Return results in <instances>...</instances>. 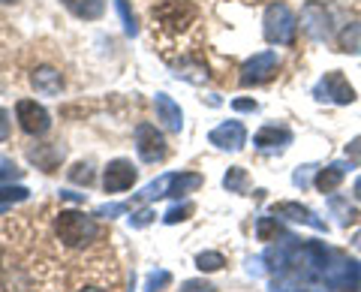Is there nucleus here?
<instances>
[{
	"mask_svg": "<svg viewBox=\"0 0 361 292\" xmlns=\"http://www.w3.org/2000/svg\"><path fill=\"white\" fill-rule=\"evenodd\" d=\"M54 232L66 247H87L90 241L99 238L97 220L87 217L85 211H61L54 220Z\"/></svg>",
	"mask_w": 361,
	"mask_h": 292,
	"instance_id": "obj_1",
	"label": "nucleus"
},
{
	"mask_svg": "<svg viewBox=\"0 0 361 292\" xmlns=\"http://www.w3.org/2000/svg\"><path fill=\"white\" fill-rule=\"evenodd\" d=\"M295 28H298V18L292 16V9L286 4H271L265 9L262 33H265V39L271 42V46H292Z\"/></svg>",
	"mask_w": 361,
	"mask_h": 292,
	"instance_id": "obj_2",
	"label": "nucleus"
},
{
	"mask_svg": "<svg viewBox=\"0 0 361 292\" xmlns=\"http://www.w3.org/2000/svg\"><path fill=\"white\" fill-rule=\"evenodd\" d=\"M313 97L319 99V103H337V106H349L355 103V91L353 85L346 82V75L341 70H331L319 78V85L313 87Z\"/></svg>",
	"mask_w": 361,
	"mask_h": 292,
	"instance_id": "obj_3",
	"label": "nucleus"
},
{
	"mask_svg": "<svg viewBox=\"0 0 361 292\" xmlns=\"http://www.w3.org/2000/svg\"><path fill=\"white\" fill-rule=\"evenodd\" d=\"M154 18L169 30H184L196 21V6L190 0H160L154 6Z\"/></svg>",
	"mask_w": 361,
	"mask_h": 292,
	"instance_id": "obj_4",
	"label": "nucleus"
},
{
	"mask_svg": "<svg viewBox=\"0 0 361 292\" xmlns=\"http://www.w3.org/2000/svg\"><path fill=\"white\" fill-rule=\"evenodd\" d=\"M358 277H361V265L355 260H346L343 253H331V260L322 272V280L331 289H353L358 284Z\"/></svg>",
	"mask_w": 361,
	"mask_h": 292,
	"instance_id": "obj_5",
	"label": "nucleus"
},
{
	"mask_svg": "<svg viewBox=\"0 0 361 292\" xmlns=\"http://www.w3.org/2000/svg\"><path fill=\"white\" fill-rule=\"evenodd\" d=\"M301 30L316 42H325L331 37V16L319 0H307L301 6Z\"/></svg>",
	"mask_w": 361,
	"mask_h": 292,
	"instance_id": "obj_6",
	"label": "nucleus"
},
{
	"mask_svg": "<svg viewBox=\"0 0 361 292\" xmlns=\"http://www.w3.org/2000/svg\"><path fill=\"white\" fill-rule=\"evenodd\" d=\"M277 66H280L277 51H259V54H253L250 61H244L238 82H241L244 87H250V85H262V82H268V78L277 73Z\"/></svg>",
	"mask_w": 361,
	"mask_h": 292,
	"instance_id": "obj_7",
	"label": "nucleus"
},
{
	"mask_svg": "<svg viewBox=\"0 0 361 292\" xmlns=\"http://www.w3.org/2000/svg\"><path fill=\"white\" fill-rule=\"evenodd\" d=\"M16 115H18V127L25 130L27 136H45L51 127V115L37 103V99H18Z\"/></svg>",
	"mask_w": 361,
	"mask_h": 292,
	"instance_id": "obj_8",
	"label": "nucleus"
},
{
	"mask_svg": "<svg viewBox=\"0 0 361 292\" xmlns=\"http://www.w3.org/2000/svg\"><path fill=\"white\" fill-rule=\"evenodd\" d=\"M135 151L145 163H160L166 160V139L154 123H139L135 127Z\"/></svg>",
	"mask_w": 361,
	"mask_h": 292,
	"instance_id": "obj_9",
	"label": "nucleus"
},
{
	"mask_svg": "<svg viewBox=\"0 0 361 292\" xmlns=\"http://www.w3.org/2000/svg\"><path fill=\"white\" fill-rule=\"evenodd\" d=\"M271 214L283 217V220H292V223H301V226H310L316 232H329L325 220H319L307 205H301V202H277V205L271 208Z\"/></svg>",
	"mask_w": 361,
	"mask_h": 292,
	"instance_id": "obj_10",
	"label": "nucleus"
},
{
	"mask_svg": "<svg viewBox=\"0 0 361 292\" xmlns=\"http://www.w3.org/2000/svg\"><path fill=\"white\" fill-rule=\"evenodd\" d=\"M208 142L217 145L223 151H241L244 142H247V130L241 121H223L220 127H214L208 133Z\"/></svg>",
	"mask_w": 361,
	"mask_h": 292,
	"instance_id": "obj_11",
	"label": "nucleus"
},
{
	"mask_svg": "<svg viewBox=\"0 0 361 292\" xmlns=\"http://www.w3.org/2000/svg\"><path fill=\"white\" fill-rule=\"evenodd\" d=\"M133 184H135V166L130 160H111L106 166V175H103L106 193H123Z\"/></svg>",
	"mask_w": 361,
	"mask_h": 292,
	"instance_id": "obj_12",
	"label": "nucleus"
},
{
	"mask_svg": "<svg viewBox=\"0 0 361 292\" xmlns=\"http://www.w3.org/2000/svg\"><path fill=\"white\" fill-rule=\"evenodd\" d=\"M154 109H157V121H163L172 133H180V127H184V111H180V106L175 103L169 94H157L154 97Z\"/></svg>",
	"mask_w": 361,
	"mask_h": 292,
	"instance_id": "obj_13",
	"label": "nucleus"
},
{
	"mask_svg": "<svg viewBox=\"0 0 361 292\" xmlns=\"http://www.w3.org/2000/svg\"><path fill=\"white\" fill-rule=\"evenodd\" d=\"M292 142V133L289 127H277V123H268V127H262L253 136V145L259 151H268V148H286V145Z\"/></svg>",
	"mask_w": 361,
	"mask_h": 292,
	"instance_id": "obj_14",
	"label": "nucleus"
},
{
	"mask_svg": "<svg viewBox=\"0 0 361 292\" xmlns=\"http://www.w3.org/2000/svg\"><path fill=\"white\" fill-rule=\"evenodd\" d=\"M30 85L37 87V94H42V97H54V94H61V87H63V75L54 70V66H39V70L30 75Z\"/></svg>",
	"mask_w": 361,
	"mask_h": 292,
	"instance_id": "obj_15",
	"label": "nucleus"
},
{
	"mask_svg": "<svg viewBox=\"0 0 361 292\" xmlns=\"http://www.w3.org/2000/svg\"><path fill=\"white\" fill-rule=\"evenodd\" d=\"M346 169H353V163H331L329 169H319L316 172V190H319V193H334V190L341 187Z\"/></svg>",
	"mask_w": 361,
	"mask_h": 292,
	"instance_id": "obj_16",
	"label": "nucleus"
},
{
	"mask_svg": "<svg viewBox=\"0 0 361 292\" xmlns=\"http://www.w3.org/2000/svg\"><path fill=\"white\" fill-rule=\"evenodd\" d=\"M63 6L75 18H85V21H94L106 13V0H63Z\"/></svg>",
	"mask_w": 361,
	"mask_h": 292,
	"instance_id": "obj_17",
	"label": "nucleus"
},
{
	"mask_svg": "<svg viewBox=\"0 0 361 292\" xmlns=\"http://www.w3.org/2000/svg\"><path fill=\"white\" fill-rule=\"evenodd\" d=\"M30 160L37 166H42L45 172H51L54 166L63 160V148H61V145H39V148L30 151Z\"/></svg>",
	"mask_w": 361,
	"mask_h": 292,
	"instance_id": "obj_18",
	"label": "nucleus"
},
{
	"mask_svg": "<svg viewBox=\"0 0 361 292\" xmlns=\"http://www.w3.org/2000/svg\"><path fill=\"white\" fill-rule=\"evenodd\" d=\"M202 187V175L196 172H172V181H169V196H184L193 193Z\"/></svg>",
	"mask_w": 361,
	"mask_h": 292,
	"instance_id": "obj_19",
	"label": "nucleus"
},
{
	"mask_svg": "<svg viewBox=\"0 0 361 292\" xmlns=\"http://www.w3.org/2000/svg\"><path fill=\"white\" fill-rule=\"evenodd\" d=\"M256 238L259 241H277V238L295 241V238H289V235L283 232V226L277 223V217H259V223H256Z\"/></svg>",
	"mask_w": 361,
	"mask_h": 292,
	"instance_id": "obj_20",
	"label": "nucleus"
},
{
	"mask_svg": "<svg viewBox=\"0 0 361 292\" xmlns=\"http://www.w3.org/2000/svg\"><path fill=\"white\" fill-rule=\"evenodd\" d=\"M337 49L346 51V54H361V21L355 25H346L337 37Z\"/></svg>",
	"mask_w": 361,
	"mask_h": 292,
	"instance_id": "obj_21",
	"label": "nucleus"
},
{
	"mask_svg": "<svg viewBox=\"0 0 361 292\" xmlns=\"http://www.w3.org/2000/svg\"><path fill=\"white\" fill-rule=\"evenodd\" d=\"M223 187L229 190V193H247V190H250L247 169H241V166H232V169L226 172V178H223Z\"/></svg>",
	"mask_w": 361,
	"mask_h": 292,
	"instance_id": "obj_22",
	"label": "nucleus"
},
{
	"mask_svg": "<svg viewBox=\"0 0 361 292\" xmlns=\"http://www.w3.org/2000/svg\"><path fill=\"white\" fill-rule=\"evenodd\" d=\"M329 208L334 211L337 220H341L343 226H346V223H353V220L358 217V214H355V208L349 205V199H343V196H331V199H329Z\"/></svg>",
	"mask_w": 361,
	"mask_h": 292,
	"instance_id": "obj_23",
	"label": "nucleus"
},
{
	"mask_svg": "<svg viewBox=\"0 0 361 292\" xmlns=\"http://www.w3.org/2000/svg\"><path fill=\"white\" fill-rule=\"evenodd\" d=\"M196 265L202 268V272H220V268L226 265V260H223V253H217V250H202L196 256Z\"/></svg>",
	"mask_w": 361,
	"mask_h": 292,
	"instance_id": "obj_24",
	"label": "nucleus"
},
{
	"mask_svg": "<svg viewBox=\"0 0 361 292\" xmlns=\"http://www.w3.org/2000/svg\"><path fill=\"white\" fill-rule=\"evenodd\" d=\"M178 78H187V82H208V70L202 63H180L178 66V73H175Z\"/></svg>",
	"mask_w": 361,
	"mask_h": 292,
	"instance_id": "obj_25",
	"label": "nucleus"
},
{
	"mask_svg": "<svg viewBox=\"0 0 361 292\" xmlns=\"http://www.w3.org/2000/svg\"><path fill=\"white\" fill-rule=\"evenodd\" d=\"M115 6H118V13L123 18V30H127V37H135V33H139V25H135V16L130 13V4L127 0H115Z\"/></svg>",
	"mask_w": 361,
	"mask_h": 292,
	"instance_id": "obj_26",
	"label": "nucleus"
},
{
	"mask_svg": "<svg viewBox=\"0 0 361 292\" xmlns=\"http://www.w3.org/2000/svg\"><path fill=\"white\" fill-rule=\"evenodd\" d=\"M30 196L27 187H0V205H13V202H25Z\"/></svg>",
	"mask_w": 361,
	"mask_h": 292,
	"instance_id": "obj_27",
	"label": "nucleus"
},
{
	"mask_svg": "<svg viewBox=\"0 0 361 292\" xmlns=\"http://www.w3.org/2000/svg\"><path fill=\"white\" fill-rule=\"evenodd\" d=\"M70 181L85 184V187L94 184V169H90V163H78V166H73V169H70Z\"/></svg>",
	"mask_w": 361,
	"mask_h": 292,
	"instance_id": "obj_28",
	"label": "nucleus"
},
{
	"mask_svg": "<svg viewBox=\"0 0 361 292\" xmlns=\"http://www.w3.org/2000/svg\"><path fill=\"white\" fill-rule=\"evenodd\" d=\"M190 214H193V205H190V202H184V205H175V208H169V211H166V217H163V223H169V226H172V223L187 220Z\"/></svg>",
	"mask_w": 361,
	"mask_h": 292,
	"instance_id": "obj_29",
	"label": "nucleus"
},
{
	"mask_svg": "<svg viewBox=\"0 0 361 292\" xmlns=\"http://www.w3.org/2000/svg\"><path fill=\"white\" fill-rule=\"evenodd\" d=\"M169 284H172V274L160 268V272H151V274H148V284H145V289H148V292H160V289L169 286Z\"/></svg>",
	"mask_w": 361,
	"mask_h": 292,
	"instance_id": "obj_30",
	"label": "nucleus"
},
{
	"mask_svg": "<svg viewBox=\"0 0 361 292\" xmlns=\"http://www.w3.org/2000/svg\"><path fill=\"white\" fill-rule=\"evenodd\" d=\"M151 220H154V211H151V208H142V211H135V214L130 217V226L142 229V226H148Z\"/></svg>",
	"mask_w": 361,
	"mask_h": 292,
	"instance_id": "obj_31",
	"label": "nucleus"
},
{
	"mask_svg": "<svg viewBox=\"0 0 361 292\" xmlns=\"http://www.w3.org/2000/svg\"><path fill=\"white\" fill-rule=\"evenodd\" d=\"M16 178H21L18 166H13L9 160H0V181H16Z\"/></svg>",
	"mask_w": 361,
	"mask_h": 292,
	"instance_id": "obj_32",
	"label": "nucleus"
},
{
	"mask_svg": "<svg viewBox=\"0 0 361 292\" xmlns=\"http://www.w3.org/2000/svg\"><path fill=\"white\" fill-rule=\"evenodd\" d=\"M123 211H127L123 202H111V205H99L97 208V217H118V214H123Z\"/></svg>",
	"mask_w": 361,
	"mask_h": 292,
	"instance_id": "obj_33",
	"label": "nucleus"
},
{
	"mask_svg": "<svg viewBox=\"0 0 361 292\" xmlns=\"http://www.w3.org/2000/svg\"><path fill=\"white\" fill-rule=\"evenodd\" d=\"M180 292H214V286L208 280H187V284L180 286Z\"/></svg>",
	"mask_w": 361,
	"mask_h": 292,
	"instance_id": "obj_34",
	"label": "nucleus"
},
{
	"mask_svg": "<svg viewBox=\"0 0 361 292\" xmlns=\"http://www.w3.org/2000/svg\"><path fill=\"white\" fill-rule=\"evenodd\" d=\"M310 172H313V166H298V172L292 175V181H295V184L304 190V187L310 184Z\"/></svg>",
	"mask_w": 361,
	"mask_h": 292,
	"instance_id": "obj_35",
	"label": "nucleus"
},
{
	"mask_svg": "<svg viewBox=\"0 0 361 292\" xmlns=\"http://www.w3.org/2000/svg\"><path fill=\"white\" fill-rule=\"evenodd\" d=\"M232 109H235V111H256L259 106H256V99H235Z\"/></svg>",
	"mask_w": 361,
	"mask_h": 292,
	"instance_id": "obj_36",
	"label": "nucleus"
},
{
	"mask_svg": "<svg viewBox=\"0 0 361 292\" xmlns=\"http://www.w3.org/2000/svg\"><path fill=\"white\" fill-rule=\"evenodd\" d=\"M6 136H9V111L0 109V139H6Z\"/></svg>",
	"mask_w": 361,
	"mask_h": 292,
	"instance_id": "obj_37",
	"label": "nucleus"
},
{
	"mask_svg": "<svg viewBox=\"0 0 361 292\" xmlns=\"http://www.w3.org/2000/svg\"><path fill=\"white\" fill-rule=\"evenodd\" d=\"M346 157H361V136H355L346 145Z\"/></svg>",
	"mask_w": 361,
	"mask_h": 292,
	"instance_id": "obj_38",
	"label": "nucleus"
},
{
	"mask_svg": "<svg viewBox=\"0 0 361 292\" xmlns=\"http://www.w3.org/2000/svg\"><path fill=\"white\" fill-rule=\"evenodd\" d=\"M61 196H63V199H70V202H82V196H78V193H70V190H63Z\"/></svg>",
	"mask_w": 361,
	"mask_h": 292,
	"instance_id": "obj_39",
	"label": "nucleus"
},
{
	"mask_svg": "<svg viewBox=\"0 0 361 292\" xmlns=\"http://www.w3.org/2000/svg\"><path fill=\"white\" fill-rule=\"evenodd\" d=\"M353 193H355V199L361 202V178H358V181H355V187H353Z\"/></svg>",
	"mask_w": 361,
	"mask_h": 292,
	"instance_id": "obj_40",
	"label": "nucleus"
},
{
	"mask_svg": "<svg viewBox=\"0 0 361 292\" xmlns=\"http://www.w3.org/2000/svg\"><path fill=\"white\" fill-rule=\"evenodd\" d=\"M353 247H355V250L361 253V232H355V238H353Z\"/></svg>",
	"mask_w": 361,
	"mask_h": 292,
	"instance_id": "obj_41",
	"label": "nucleus"
},
{
	"mask_svg": "<svg viewBox=\"0 0 361 292\" xmlns=\"http://www.w3.org/2000/svg\"><path fill=\"white\" fill-rule=\"evenodd\" d=\"M82 292H103V289H82Z\"/></svg>",
	"mask_w": 361,
	"mask_h": 292,
	"instance_id": "obj_42",
	"label": "nucleus"
},
{
	"mask_svg": "<svg viewBox=\"0 0 361 292\" xmlns=\"http://www.w3.org/2000/svg\"><path fill=\"white\" fill-rule=\"evenodd\" d=\"M0 4H16V0H0Z\"/></svg>",
	"mask_w": 361,
	"mask_h": 292,
	"instance_id": "obj_43",
	"label": "nucleus"
},
{
	"mask_svg": "<svg viewBox=\"0 0 361 292\" xmlns=\"http://www.w3.org/2000/svg\"><path fill=\"white\" fill-rule=\"evenodd\" d=\"M0 268H4V253H0Z\"/></svg>",
	"mask_w": 361,
	"mask_h": 292,
	"instance_id": "obj_44",
	"label": "nucleus"
},
{
	"mask_svg": "<svg viewBox=\"0 0 361 292\" xmlns=\"http://www.w3.org/2000/svg\"><path fill=\"white\" fill-rule=\"evenodd\" d=\"M0 208H4V205H0Z\"/></svg>",
	"mask_w": 361,
	"mask_h": 292,
	"instance_id": "obj_45",
	"label": "nucleus"
}]
</instances>
